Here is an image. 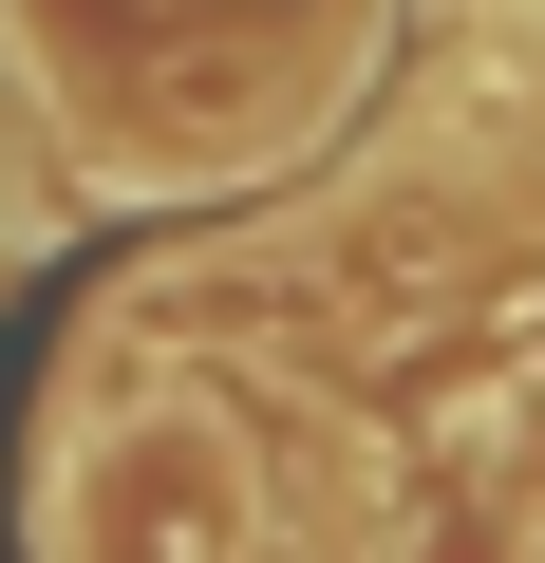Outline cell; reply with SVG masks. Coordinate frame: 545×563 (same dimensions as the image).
I'll use <instances>...</instances> for the list:
<instances>
[{
    "label": "cell",
    "mask_w": 545,
    "mask_h": 563,
    "mask_svg": "<svg viewBox=\"0 0 545 563\" xmlns=\"http://www.w3.org/2000/svg\"><path fill=\"white\" fill-rule=\"evenodd\" d=\"M57 563H244V470L207 451V432H113L95 470H76V526H57Z\"/></svg>",
    "instance_id": "cell-1"
}]
</instances>
